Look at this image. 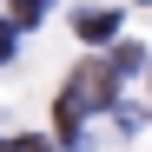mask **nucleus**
Instances as JSON below:
<instances>
[{
	"instance_id": "nucleus-7",
	"label": "nucleus",
	"mask_w": 152,
	"mask_h": 152,
	"mask_svg": "<svg viewBox=\"0 0 152 152\" xmlns=\"http://www.w3.org/2000/svg\"><path fill=\"white\" fill-rule=\"evenodd\" d=\"M7 60H13V27L0 20V66H7Z\"/></svg>"
},
{
	"instance_id": "nucleus-3",
	"label": "nucleus",
	"mask_w": 152,
	"mask_h": 152,
	"mask_svg": "<svg viewBox=\"0 0 152 152\" xmlns=\"http://www.w3.org/2000/svg\"><path fill=\"white\" fill-rule=\"evenodd\" d=\"M53 132H60L66 145H73V139H80V106H73V99H66V93H60V106H53Z\"/></svg>"
},
{
	"instance_id": "nucleus-5",
	"label": "nucleus",
	"mask_w": 152,
	"mask_h": 152,
	"mask_svg": "<svg viewBox=\"0 0 152 152\" xmlns=\"http://www.w3.org/2000/svg\"><path fill=\"white\" fill-rule=\"evenodd\" d=\"M0 152H53V145H46L40 132H27V139H7V145H0Z\"/></svg>"
},
{
	"instance_id": "nucleus-2",
	"label": "nucleus",
	"mask_w": 152,
	"mask_h": 152,
	"mask_svg": "<svg viewBox=\"0 0 152 152\" xmlns=\"http://www.w3.org/2000/svg\"><path fill=\"white\" fill-rule=\"evenodd\" d=\"M73 27H80V40H86V46H106V40L119 33V13H113V7H93V13L80 7V20H73Z\"/></svg>"
},
{
	"instance_id": "nucleus-1",
	"label": "nucleus",
	"mask_w": 152,
	"mask_h": 152,
	"mask_svg": "<svg viewBox=\"0 0 152 152\" xmlns=\"http://www.w3.org/2000/svg\"><path fill=\"white\" fill-rule=\"evenodd\" d=\"M66 99H73V106H86V113L119 106V73H113V66H99V60H86V66L66 80Z\"/></svg>"
},
{
	"instance_id": "nucleus-6",
	"label": "nucleus",
	"mask_w": 152,
	"mask_h": 152,
	"mask_svg": "<svg viewBox=\"0 0 152 152\" xmlns=\"http://www.w3.org/2000/svg\"><path fill=\"white\" fill-rule=\"evenodd\" d=\"M139 60H145V53H139V46H119V53H113V73H132Z\"/></svg>"
},
{
	"instance_id": "nucleus-4",
	"label": "nucleus",
	"mask_w": 152,
	"mask_h": 152,
	"mask_svg": "<svg viewBox=\"0 0 152 152\" xmlns=\"http://www.w3.org/2000/svg\"><path fill=\"white\" fill-rule=\"evenodd\" d=\"M53 7V0H13V13H7V27L20 33V27H40V13Z\"/></svg>"
}]
</instances>
